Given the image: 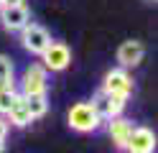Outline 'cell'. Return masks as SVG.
Listing matches in <instances>:
<instances>
[{
	"mask_svg": "<svg viewBox=\"0 0 158 153\" xmlns=\"http://www.w3.org/2000/svg\"><path fill=\"white\" fill-rule=\"evenodd\" d=\"M105 92V89H102ZM110 97V117H117V115H123V110H125V105H127V97H123V95H107Z\"/></svg>",
	"mask_w": 158,
	"mask_h": 153,
	"instance_id": "13",
	"label": "cell"
},
{
	"mask_svg": "<svg viewBox=\"0 0 158 153\" xmlns=\"http://www.w3.org/2000/svg\"><path fill=\"white\" fill-rule=\"evenodd\" d=\"M5 135H8V120L0 117V138H5Z\"/></svg>",
	"mask_w": 158,
	"mask_h": 153,
	"instance_id": "16",
	"label": "cell"
},
{
	"mask_svg": "<svg viewBox=\"0 0 158 153\" xmlns=\"http://www.w3.org/2000/svg\"><path fill=\"white\" fill-rule=\"evenodd\" d=\"M5 151V138H0V153Z\"/></svg>",
	"mask_w": 158,
	"mask_h": 153,
	"instance_id": "19",
	"label": "cell"
},
{
	"mask_svg": "<svg viewBox=\"0 0 158 153\" xmlns=\"http://www.w3.org/2000/svg\"><path fill=\"white\" fill-rule=\"evenodd\" d=\"M0 23L5 31L18 33L26 23H31V13L26 5H0Z\"/></svg>",
	"mask_w": 158,
	"mask_h": 153,
	"instance_id": "4",
	"label": "cell"
},
{
	"mask_svg": "<svg viewBox=\"0 0 158 153\" xmlns=\"http://www.w3.org/2000/svg\"><path fill=\"white\" fill-rule=\"evenodd\" d=\"M15 95H18L15 89H3V92H0V115H5V112L10 110V105H13Z\"/></svg>",
	"mask_w": 158,
	"mask_h": 153,
	"instance_id": "15",
	"label": "cell"
},
{
	"mask_svg": "<svg viewBox=\"0 0 158 153\" xmlns=\"http://www.w3.org/2000/svg\"><path fill=\"white\" fill-rule=\"evenodd\" d=\"M66 120L72 125V130H77V133H94L100 128V122H102L89 102H77V105H72Z\"/></svg>",
	"mask_w": 158,
	"mask_h": 153,
	"instance_id": "1",
	"label": "cell"
},
{
	"mask_svg": "<svg viewBox=\"0 0 158 153\" xmlns=\"http://www.w3.org/2000/svg\"><path fill=\"white\" fill-rule=\"evenodd\" d=\"M3 5H23V0H3Z\"/></svg>",
	"mask_w": 158,
	"mask_h": 153,
	"instance_id": "18",
	"label": "cell"
},
{
	"mask_svg": "<svg viewBox=\"0 0 158 153\" xmlns=\"http://www.w3.org/2000/svg\"><path fill=\"white\" fill-rule=\"evenodd\" d=\"M21 44H23V49L28 51V54H33V56H41L44 54V49L51 44V33L44 28V26H38V23H26L21 31Z\"/></svg>",
	"mask_w": 158,
	"mask_h": 153,
	"instance_id": "2",
	"label": "cell"
},
{
	"mask_svg": "<svg viewBox=\"0 0 158 153\" xmlns=\"http://www.w3.org/2000/svg\"><path fill=\"white\" fill-rule=\"evenodd\" d=\"M130 130H133V122L125 120V117H110L107 120V133H110V140L117 151H125V143L130 138Z\"/></svg>",
	"mask_w": 158,
	"mask_h": 153,
	"instance_id": "8",
	"label": "cell"
},
{
	"mask_svg": "<svg viewBox=\"0 0 158 153\" xmlns=\"http://www.w3.org/2000/svg\"><path fill=\"white\" fill-rule=\"evenodd\" d=\"M156 151V135L151 128H133L130 138L125 143V153H153Z\"/></svg>",
	"mask_w": 158,
	"mask_h": 153,
	"instance_id": "7",
	"label": "cell"
},
{
	"mask_svg": "<svg viewBox=\"0 0 158 153\" xmlns=\"http://www.w3.org/2000/svg\"><path fill=\"white\" fill-rule=\"evenodd\" d=\"M143 54H145V49L140 41H125L117 49V61H120L123 69H130V66H138L143 61Z\"/></svg>",
	"mask_w": 158,
	"mask_h": 153,
	"instance_id": "9",
	"label": "cell"
},
{
	"mask_svg": "<svg viewBox=\"0 0 158 153\" xmlns=\"http://www.w3.org/2000/svg\"><path fill=\"white\" fill-rule=\"evenodd\" d=\"M3 89H13V82H0V92Z\"/></svg>",
	"mask_w": 158,
	"mask_h": 153,
	"instance_id": "17",
	"label": "cell"
},
{
	"mask_svg": "<svg viewBox=\"0 0 158 153\" xmlns=\"http://www.w3.org/2000/svg\"><path fill=\"white\" fill-rule=\"evenodd\" d=\"M26 97V107L31 112V120H38L48 112V100H46V92H38V95H23Z\"/></svg>",
	"mask_w": 158,
	"mask_h": 153,
	"instance_id": "11",
	"label": "cell"
},
{
	"mask_svg": "<svg viewBox=\"0 0 158 153\" xmlns=\"http://www.w3.org/2000/svg\"><path fill=\"white\" fill-rule=\"evenodd\" d=\"M41 59H44V69L46 71H64L69 64H72V51H69L66 44L51 38V44L44 49Z\"/></svg>",
	"mask_w": 158,
	"mask_h": 153,
	"instance_id": "3",
	"label": "cell"
},
{
	"mask_svg": "<svg viewBox=\"0 0 158 153\" xmlns=\"http://www.w3.org/2000/svg\"><path fill=\"white\" fill-rule=\"evenodd\" d=\"M0 5H3V0H0Z\"/></svg>",
	"mask_w": 158,
	"mask_h": 153,
	"instance_id": "20",
	"label": "cell"
},
{
	"mask_svg": "<svg viewBox=\"0 0 158 153\" xmlns=\"http://www.w3.org/2000/svg\"><path fill=\"white\" fill-rule=\"evenodd\" d=\"M102 89L107 92V95L130 97V95H133V77L127 74L125 69H112V71H107V74H105Z\"/></svg>",
	"mask_w": 158,
	"mask_h": 153,
	"instance_id": "5",
	"label": "cell"
},
{
	"mask_svg": "<svg viewBox=\"0 0 158 153\" xmlns=\"http://www.w3.org/2000/svg\"><path fill=\"white\" fill-rule=\"evenodd\" d=\"M0 82H13V61L0 54Z\"/></svg>",
	"mask_w": 158,
	"mask_h": 153,
	"instance_id": "14",
	"label": "cell"
},
{
	"mask_svg": "<svg viewBox=\"0 0 158 153\" xmlns=\"http://www.w3.org/2000/svg\"><path fill=\"white\" fill-rule=\"evenodd\" d=\"M46 84H48V71L44 69V64H31L23 71V79H21L23 92L21 95H38V92H46Z\"/></svg>",
	"mask_w": 158,
	"mask_h": 153,
	"instance_id": "6",
	"label": "cell"
},
{
	"mask_svg": "<svg viewBox=\"0 0 158 153\" xmlns=\"http://www.w3.org/2000/svg\"><path fill=\"white\" fill-rule=\"evenodd\" d=\"M89 105L94 107V112H97V117H100V120H110V97H107V92L100 89V92L92 97Z\"/></svg>",
	"mask_w": 158,
	"mask_h": 153,
	"instance_id": "12",
	"label": "cell"
},
{
	"mask_svg": "<svg viewBox=\"0 0 158 153\" xmlns=\"http://www.w3.org/2000/svg\"><path fill=\"white\" fill-rule=\"evenodd\" d=\"M5 115H8V125H15V128H26V125L33 122L31 120V112H28V107H26V97L23 95H15L10 110H8Z\"/></svg>",
	"mask_w": 158,
	"mask_h": 153,
	"instance_id": "10",
	"label": "cell"
}]
</instances>
